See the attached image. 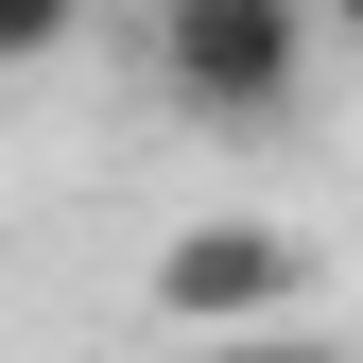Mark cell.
<instances>
[{
	"label": "cell",
	"mask_w": 363,
	"mask_h": 363,
	"mask_svg": "<svg viewBox=\"0 0 363 363\" xmlns=\"http://www.w3.org/2000/svg\"><path fill=\"white\" fill-rule=\"evenodd\" d=\"M52 52H86V0H0V86L52 69Z\"/></svg>",
	"instance_id": "3957f363"
},
{
	"label": "cell",
	"mask_w": 363,
	"mask_h": 363,
	"mask_svg": "<svg viewBox=\"0 0 363 363\" xmlns=\"http://www.w3.org/2000/svg\"><path fill=\"white\" fill-rule=\"evenodd\" d=\"M311 18H346V35H363V0H311Z\"/></svg>",
	"instance_id": "5b68a950"
},
{
	"label": "cell",
	"mask_w": 363,
	"mask_h": 363,
	"mask_svg": "<svg viewBox=\"0 0 363 363\" xmlns=\"http://www.w3.org/2000/svg\"><path fill=\"white\" fill-rule=\"evenodd\" d=\"M191 363H329V346H311V329H294V311H277V329H208Z\"/></svg>",
	"instance_id": "277c9868"
},
{
	"label": "cell",
	"mask_w": 363,
	"mask_h": 363,
	"mask_svg": "<svg viewBox=\"0 0 363 363\" xmlns=\"http://www.w3.org/2000/svg\"><path fill=\"white\" fill-rule=\"evenodd\" d=\"M156 86L191 121H294L311 86V0H156Z\"/></svg>",
	"instance_id": "6da1fadb"
},
{
	"label": "cell",
	"mask_w": 363,
	"mask_h": 363,
	"mask_svg": "<svg viewBox=\"0 0 363 363\" xmlns=\"http://www.w3.org/2000/svg\"><path fill=\"white\" fill-rule=\"evenodd\" d=\"M156 311H173V329H277V311H294V242H277V225H173V259H156Z\"/></svg>",
	"instance_id": "7a4b0ae2"
}]
</instances>
